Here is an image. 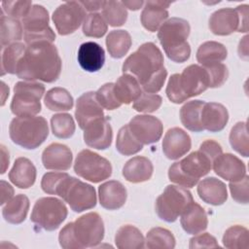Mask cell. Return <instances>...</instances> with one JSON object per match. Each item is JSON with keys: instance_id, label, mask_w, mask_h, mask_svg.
Returning <instances> with one entry per match:
<instances>
[{"instance_id": "obj_1", "label": "cell", "mask_w": 249, "mask_h": 249, "mask_svg": "<svg viewBox=\"0 0 249 249\" xmlns=\"http://www.w3.org/2000/svg\"><path fill=\"white\" fill-rule=\"evenodd\" d=\"M61 67L56 47L51 42L40 41L27 45L18 65L17 76L29 82L40 80L53 83L59 78Z\"/></svg>"}, {"instance_id": "obj_2", "label": "cell", "mask_w": 249, "mask_h": 249, "mask_svg": "<svg viewBox=\"0 0 249 249\" xmlns=\"http://www.w3.org/2000/svg\"><path fill=\"white\" fill-rule=\"evenodd\" d=\"M104 233L101 216L96 212H89L66 224L58 234V241L64 249L96 247L103 240Z\"/></svg>"}, {"instance_id": "obj_3", "label": "cell", "mask_w": 249, "mask_h": 249, "mask_svg": "<svg viewBox=\"0 0 249 249\" xmlns=\"http://www.w3.org/2000/svg\"><path fill=\"white\" fill-rule=\"evenodd\" d=\"M190 31L189 22L180 18H171L160 27L159 41L167 57L173 62L183 63L190 58L191 47L187 42Z\"/></svg>"}, {"instance_id": "obj_4", "label": "cell", "mask_w": 249, "mask_h": 249, "mask_svg": "<svg viewBox=\"0 0 249 249\" xmlns=\"http://www.w3.org/2000/svg\"><path fill=\"white\" fill-rule=\"evenodd\" d=\"M163 54L152 42L142 44L123 64V73L132 75L144 86L163 68Z\"/></svg>"}, {"instance_id": "obj_5", "label": "cell", "mask_w": 249, "mask_h": 249, "mask_svg": "<svg viewBox=\"0 0 249 249\" xmlns=\"http://www.w3.org/2000/svg\"><path fill=\"white\" fill-rule=\"evenodd\" d=\"M213 161V159L198 149L183 160L174 162L168 169V178L179 186L193 188L201 177L209 173Z\"/></svg>"}, {"instance_id": "obj_6", "label": "cell", "mask_w": 249, "mask_h": 249, "mask_svg": "<svg viewBox=\"0 0 249 249\" xmlns=\"http://www.w3.org/2000/svg\"><path fill=\"white\" fill-rule=\"evenodd\" d=\"M11 140L27 150H34L45 142L49 135V126L44 117H17L9 125Z\"/></svg>"}, {"instance_id": "obj_7", "label": "cell", "mask_w": 249, "mask_h": 249, "mask_svg": "<svg viewBox=\"0 0 249 249\" xmlns=\"http://www.w3.org/2000/svg\"><path fill=\"white\" fill-rule=\"evenodd\" d=\"M55 195L62 197L70 208L77 213L93 208L96 205L94 188L80 179L66 174L56 188Z\"/></svg>"}, {"instance_id": "obj_8", "label": "cell", "mask_w": 249, "mask_h": 249, "mask_svg": "<svg viewBox=\"0 0 249 249\" xmlns=\"http://www.w3.org/2000/svg\"><path fill=\"white\" fill-rule=\"evenodd\" d=\"M45 86L37 82H18L14 87V96L10 105L17 117L35 116L41 111V98Z\"/></svg>"}, {"instance_id": "obj_9", "label": "cell", "mask_w": 249, "mask_h": 249, "mask_svg": "<svg viewBox=\"0 0 249 249\" xmlns=\"http://www.w3.org/2000/svg\"><path fill=\"white\" fill-rule=\"evenodd\" d=\"M193 201L194 198L190 191L183 187L168 185L156 199L155 210L160 219L172 223Z\"/></svg>"}, {"instance_id": "obj_10", "label": "cell", "mask_w": 249, "mask_h": 249, "mask_svg": "<svg viewBox=\"0 0 249 249\" xmlns=\"http://www.w3.org/2000/svg\"><path fill=\"white\" fill-rule=\"evenodd\" d=\"M67 213V207L62 200L53 196H46L36 200L30 220L40 230L52 231L59 228L66 219Z\"/></svg>"}, {"instance_id": "obj_11", "label": "cell", "mask_w": 249, "mask_h": 249, "mask_svg": "<svg viewBox=\"0 0 249 249\" xmlns=\"http://www.w3.org/2000/svg\"><path fill=\"white\" fill-rule=\"evenodd\" d=\"M75 173L92 183H99L112 175L111 162L100 155L89 150H82L74 162Z\"/></svg>"}, {"instance_id": "obj_12", "label": "cell", "mask_w": 249, "mask_h": 249, "mask_svg": "<svg viewBox=\"0 0 249 249\" xmlns=\"http://www.w3.org/2000/svg\"><path fill=\"white\" fill-rule=\"evenodd\" d=\"M23 38L27 45L48 41L53 43L55 40V34L49 26V13L41 5H32L29 12L22 18Z\"/></svg>"}, {"instance_id": "obj_13", "label": "cell", "mask_w": 249, "mask_h": 249, "mask_svg": "<svg viewBox=\"0 0 249 249\" xmlns=\"http://www.w3.org/2000/svg\"><path fill=\"white\" fill-rule=\"evenodd\" d=\"M85 18V9L78 1H69L59 5L52 17L59 35H69L75 32Z\"/></svg>"}, {"instance_id": "obj_14", "label": "cell", "mask_w": 249, "mask_h": 249, "mask_svg": "<svg viewBox=\"0 0 249 249\" xmlns=\"http://www.w3.org/2000/svg\"><path fill=\"white\" fill-rule=\"evenodd\" d=\"M127 124L135 138L143 145L158 142L163 131L160 120L150 115H137Z\"/></svg>"}, {"instance_id": "obj_15", "label": "cell", "mask_w": 249, "mask_h": 249, "mask_svg": "<svg viewBox=\"0 0 249 249\" xmlns=\"http://www.w3.org/2000/svg\"><path fill=\"white\" fill-rule=\"evenodd\" d=\"M179 83L188 99L202 93L209 88L207 72L202 66L197 64L187 66L180 74Z\"/></svg>"}, {"instance_id": "obj_16", "label": "cell", "mask_w": 249, "mask_h": 249, "mask_svg": "<svg viewBox=\"0 0 249 249\" xmlns=\"http://www.w3.org/2000/svg\"><path fill=\"white\" fill-rule=\"evenodd\" d=\"M75 118L82 129H85L92 122L104 118L103 109L97 102L94 91L85 92L78 97Z\"/></svg>"}, {"instance_id": "obj_17", "label": "cell", "mask_w": 249, "mask_h": 249, "mask_svg": "<svg viewBox=\"0 0 249 249\" xmlns=\"http://www.w3.org/2000/svg\"><path fill=\"white\" fill-rule=\"evenodd\" d=\"M161 146L164 156L175 160L190 151L192 140L190 135L182 128L172 127L165 132Z\"/></svg>"}, {"instance_id": "obj_18", "label": "cell", "mask_w": 249, "mask_h": 249, "mask_svg": "<svg viewBox=\"0 0 249 249\" xmlns=\"http://www.w3.org/2000/svg\"><path fill=\"white\" fill-rule=\"evenodd\" d=\"M112 139V126L105 117L92 122L84 129V141L90 148L105 150L111 146Z\"/></svg>"}, {"instance_id": "obj_19", "label": "cell", "mask_w": 249, "mask_h": 249, "mask_svg": "<svg viewBox=\"0 0 249 249\" xmlns=\"http://www.w3.org/2000/svg\"><path fill=\"white\" fill-rule=\"evenodd\" d=\"M212 167L219 177L230 182L238 181L246 175L245 163L230 153L219 155L214 160Z\"/></svg>"}, {"instance_id": "obj_20", "label": "cell", "mask_w": 249, "mask_h": 249, "mask_svg": "<svg viewBox=\"0 0 249 249\" xmlns=\"http://www.w3.org/2000/svg\"><path fill=\"white\" fill-rule=\"evenodd\" d=\"M210 31L219 36H227L239 29V15L236 9L224 8L215 11L209 18Z\"/></svg>"}, {"instance_id": "obj_21", "label": "cell", "mask_w": 249, "mask_h": 249, "mask_svg": "<svg viewBox=\"0 0 249 249\" xmlns=\"http://www.w3.org/2000/svg\"><path fill=\"white\" fill-rule=\"evenodd\" d=\"M72 152L66 145L52 143L42 153V163L46 169L68 170L72 164Z\"/></svg>"}, {"instance_id": "obj_22", "label": "cell", "mask_w": 249, "mask_h": 249, "mask_svg": "<svg viewBox=\"0 0 249 249\" xmlns=\"http://www.w3.org/2000/svg\"><path fill=\"white\" fill-rule=\"evenodd\" d=\"M100 205L107 210H117L123 207L126 201V189L119 181L110 180L101 184L98 188Z\"/></svg>"}, {"instance_id": "obj_23", "label": "cell", "mask_w": 249, "mask_h": 249, "mask_svg": "<svg viewBox=\"0 0 249 249\" xmlns=\"http://www.w3.org/2000/svg\"><path fill=\"white\" fill-rule=\"evenodd\" d=\"M229 121L227 108L217 102H205L201 109L200 122L203 130L219 132L225 128Z\"/></svg>"}, {"instance_id": "obj_24", "label": "cell", "mask_w": 249, "mask_h": 249, "mask_svg": "<svg viewBox=\"0 0 249 249\" xmlns=\"http://www.w3.org/2000/svg\"><path fill=\"white\" fill-rule=\"evenodd\" d=\"M170 2L164 1H147L140 16V20L145 29L150 32H156L168 18L167 8Z\"/></svg>"}, {"instance_id": "obj_25", "label": "cell", "mask_w": 249, "mask_h": 249, "mask_svg": "<svg viewBox=\"0 0 249 249\" xmlns=\"http://www.w3.org/2000/svg\"><path fill=\"white\" fill-rule=\"evenodd\" d=\"M180 216L181 226L189 234H198L207 229V214L203 207L195 201L190 203Z\"/></svg>"}, {"instance_id": "obj_26", "label": "cell", "mask_w": 249, "mask_h": 249, "mask_svg": "<svg viewBox=\"0 0 249 249\" xmlns=\"http://www.w3.org/2000/svg\"><path fill=\"white\" fill-rule=\"evenodd\" d=\"M78 62L80 66L88 72L100 70L105 62V52L103 48L95 42L83 43L78 50Z\"/></svg>"}, {"instance_id": "obj_27", "label": "cell", "mask_w": 249, "mask_h": 249, "mask_svg": "<svg viewBox=\"0 0 249 249\" xmlns=\"http://www.w3.org/2000/svg\"><path fill=\"white\" fill-rule=\"evenodd\" d=\"M197 194L202 201L215 206L224 204L228 198L225 183L215 177H207L200 181L197 185Z\"/></svg>"}, {"instance_id": "obj_28", "label": "cell", "mask_w": 249, "mask_h": 249, "mask_svg": "<svg viewBox=\"0 0 249 249\" xmlns=\"http://www.w3.org/2000/svg\"><path fill=\"white\" fill-rule=\"evenodd\" d=\"M36 167L27 158H18L9 172L10 181L19 189H28L36 180Z\"/></svg>"}, {"instance_id": "obj_29", "label": "cell", "mask_w": 249, "mask_h": 249, "mask_svg": "<svg viewBox=\"0 0 249 249\" xmlns=\"http://www.w3.org/2000/svg\"><path fill=\"white\" fill-rule=\"evenodd\" d=\"M153 171V163L148 158L136 156L125 162L123 167V176L130 183H141L148 181Z\"/></svg>"}, {"instance_id": "obj_30", "label": "cell", "mask_w": 249, "mask_h": 249, "mask_svg": "<svg viewBox=\"0 0 249 249\" xmlns=\"http://www.w3.org/2000/svg\"><path fill=\"white\" fill-rule=\"evenodd\" d=\"M114 93L121 104H129L141 95L142 90L132 75L124 73L114 84Z\"/></svg>"}, {"instance_id": "obj_31", "label": "cell", "mask_w": 249, "mask_h": 249, "mask_svg": "<svg viewBox=\"0 0 249 249\" xmlns=\"http://www.w3.org/2000/svg\"><path fill=\"white\" fill-rule=\"evenodd\" d=\"M29 210V199L25 195L18 194L9 200L2 208V215L6 222L14 225L22 223Z\"/></svg>"}, {"instance_id": "obj_32", "label": "cell", "mask_w": 249, "mask_h": 249, "mask_svg": "<svg viewBox=\"0 0 249 249\" xmlns=\"http://www.w3.org/2000/svg\"><path fill=\"white\" fill-rule=\"evenodd\" d=\"M204 103L205 101L203 100H191L181 107L180 120L187 129L194 132L203 131L200 116Z\"/></svg>"}, {"instance_id": "obj_33", "label": "cell", "mask_w": 249, "mask_h": 249, "mask_svg": "<svg viewBox=\"0 0 249 249\" xmlns=\"http://www.w3.org/2000/svg\"><path fill=\"white\" fill-rule=\"evenodd\" d=\"M115 244L120 249H141L145 246V238L139 229L124 225L117 231Z\"/></svg>"}, {"instance_id": "obj_34", "label": "cell", "mask_w": 249, "mask_h": 249, "mask_svg": "<svg viewBox=\"0 0 249 249\" xmlns=\"http://www.w3.org/2000/svg\"><path fill=\"white\" fill-rule=\"evenodd\" d=\"M227 48L216 41L204 42L196 51V60L202 66L222 62L227 58Z\"/></svg>"}, {"instance_id": "obj_35", "label": "cell", "mask_w": 249, "mask_h": 249, "mask_svg": "<svg viewBox=\"0 0 249 249\" xmlns=\"http://www.w3.org/2000/svg\"><path fill=\"white\" fill-rule=\"evenodd\" d=\"M131 44V36L126 30H112L106 37V47L113 58L124 57L129 51Z\"/></svg>"}, {"instance_id": "obj_36", "label": "cell", "mask_w": 249, "mask_h": 249, "mask_svg": "<svg viewBox=\"0 0 249 249\" xmlns=\"http://www.w3.org/2000/svg\"><path fill=\"white\" fill-rule=\"evenodd\" d=\"M26 47L23 43H13L2 49L1 75L17 74L18 65L25 53Z\"/></svg>"}, {"instance_id": "obj_37", "label": "cell", "mask_w": 249, "mask_h": 249, "mask_svg": "<svg viewBox=\"0 0 249 249\" xmlns=\"http://www.w3.org/2000/svg\"><path fill=\"white\" fill-rule=\"evenodd\" d=\"M46 107L51 111H69L74 105V100L70 92L63 88H53L47 91L44 97Z\"/></svg>"}, {"instance_id": "obj_38", "label": "cell", "mask_w": 249, "mask_h": 249, "mask_svg": "<svg viewBox=\"0 0 249 249\" xmlns=\"http://www.w3.org/2000/svg\"><path fill=\"white\" fill-rule=\"evenodd\" d=\"M1 48L17 43L22 38V26L17 18H13L1 12Z\"/></svg>"}, {"instance_id": "obj_39", "label": "cell", "mask_w": 249, "mask_h": 249, "mask_svg": "<svg viewBox=\"0 0 249 249\" xmlns=\"http://www.w3.org/2000/svg\"><path fill=\"white\" fill-rule=\"evenodd\" d=\"M116 149L124 156H132L143 149V144L135 138L128 124H124L120 128L117 134Z\"/></svg>"}, {"instance_id": "obj_40", "label": "cell", "mask_w": 249, "mask_h": 249, "mask_svg": "<svg viewBox=\"0 0 249 249\" xmlns=\"http://www.w3.org/2000/svg\"><path fill=\"white\" fill-rule=\"evenodd\" d=\"M102 17L109 25L122 26L127 19V11L122 1H104Z\"/></svg>"}, {"instance_id": "obj_41", "label": "cell", "mask_w": 249, "mask_h": 249, "mask_svg": "<svg viewBox=\"0 0 249 249\" xmlns=\"http://www.w3.org/2000/svg\"><path fill=\"white\" fill-rule=\"evenodd\" d=\"M147 248H168L172 249L176 245L175 237L172 232L164 228L156 227L151 229L145 239Z\"/></svg>"}, {"instance_id": "obj_42", "label": "cell", "mask_w": 249, "mask_h": 249, "mask_svg": "<svg viewBox=\"0 0 249 249\" xmlns=\"http://www.w3.org/2000/svg\"><path fill=\"white\" fill-rule=\"evenodd\" d=\"M248 230L239 225H234L226 230L223 235V245L229 249H247L249 246Z\"/></svg>"}, {"instance_id": "obj_43", "label": "cell", "mask_w": 249, "mask_h": 249, "mask_svg": "<svg viewBox=\"0 0 249 249\" xmlns=\"http://www.w3.org/2000/svg\"><path fill=\"white\" fill-rule=\"evenodd\" d=\"M230 144L232 149L244 158L249 156V141L246 122L236 123L230 132Z\"/></svg>"}, {"instance_id": "obj_44", "label": "cell", "mask_w": 249, "mask_h": 249, "mask_svg": "<svg viewBox=\"0 0 249 249\" xmlns=\"http://www.w3.org/2000/svg\"><path fill=\"white\" fill-rule=\"evenodd\" d=\"M51 127L53 134L60 139L70 138L75 132V123L70 114H55L51 119Z\"/></svg>"}, {"instance_id": "obj_45", "label": "cell", "mask_w": 249, "mask_h": 249, "mask_svg": "<svg viewBox=\"0 0 249 249\" xmlns=\"http://www.w3.org/2000/svg\"><path fill=\"white\" fill-rule=\"evenodd\" d=\"M108 25L103 17L98 13L86 16L83 22V33L88 37L101 38L107 32Z\"/></svg>"}, {"instance_id": "obj_46", "label": "cell", "mask_w": 249, "mask_h": 249, "mask_svg": "<svg viewBox=\"0 0 249 249\" xmlns=\"http://www.w3.org/2000/svg\"><path fill=\"white\" fill-rule=\"evenodd\" d=\"M95 98L100 106L107 110H115L122 105L114 93V83H107L101 86L95 91Z\"/></svg>"}, {"instance_id": "obj_47", "label": "cell", "mask_w": 249, "mask_h": 249, "mask_svg": "<svg viewBox=\"0 0 249 249\" xmlns=\"http://www.w3.org/2000/svg\"><path fill=\"white\" fill-rule=\"evenodd\" d=\"M162 103L160 95L156 93L144 92L133 102V109L142 113H153L157 111Z\"/></svg>"}, {"instance_id": "obj_48", "label": "cell", "mask_w": 249, "mask_h": 249, "mask_svg": "<svg viewBox=\"0 0 249 249\" xmlns=\"http://www.w3.org/2000/svg\"><path fill=\"white\" fill-rule=\"evenodd\" d=\"M208 75L209 80V88H219L223 86L228 77H229V70L227 66L222 62L212 63L205 66H202Z\"/></svg>"}, {"instance_id": "obj_49", "label": "cell", "mask_w": 249, "mask_h": 249, "mask_svg": "<svg viewBox=\"0 0 249 249\" xmlns=\"http://www.w3.org/2000/svg\"><path fill=\"white\" fill-rule=\"evenodd\" d=\"M32 7L31 1H3L2 12L13 18H24Z\"/></svg>"}, {"instance_id": "obj_50", "label": "cell", "mask_w": 249, "mask_h": 249, "mask_svg": "<svg viewBox=\"0 0 249 249\" xmlns=\"http://www.w3.org/2000/svg\"><path fill=\"white\" fill-rule=\"evenodd\" d=\"M231 197L238 203L247 204L249 201L248 188H249V177L245 175L242 179L234 182H230L229 185Z\"/></svg>"}, {"instance_id": "obj_51", "label": "cell", "mask_w": 249, "mask_h": 249, "mask_svg": "<svg viewBox=\"0 0 249 249\" xmlns=\"http://www.w3.org/2000/svg\"><path fill=\"white\" fill-rule=\"evenodd\" d=\"M179 77H180V74L171 75L168 80L166 90H165L167 98L175 104L183 103L188 99L181 89V86L179 83Z\"/></svg>"}, {"instance_id": "obj_52", "label": "cell", "mask_w": 249, "mask_h": 249, "mask_svg": "<svg viewBox=\"0 0 249 249\" xmlns=\"http://www.w3.org/2000/svg\"><path fill=\"white\" fill-rule=\"evenodd\" d=\"M65 172H48L44 174L41 181L42 190L49 195H55L56 188L61 180L66 176Z\"/></svg>"}, {"instance_id": "obj_53", "label": "cell", "mask_w": 249, "mask_h": 249, "mask_svg": "<svg viewBox=\"0 0 249 249\" xmlns=\"http://www.w3.org/2000/svg\"><path fill=\"white\" fill-rule=\"evenodd\" d=\"M189 247L191 249L196 248H219L216 238L208 232L196 235L190 239Z\"/></svg>"}, {"instance_id": "obj_54", "label": "cell", "mask_w": 249, "mask_h": 249, "mask_svg": "<svg viewBox=\"0 0 249 249\" xmlns=\"http://www.w3.org/2000/svg\"><path fill=\"white\" fill-rule=\"evenodd\" d=\"M167 77V71L163 67L155 77H153L147 84H145L142 88L148 93H156L160 91L165 82Z\"/></svg>"}, {"instance_id": "obj_55", "label": "cell", "mask_w": 249, "mask_h": 249, "mask_svg": "<svg viewBox=\"0 0 249 249\" xmlns=\"http://www.w3.org/2000/svg\"><path fill=\"white\" fill-rule=\"evenodd\" d=\"M199 150L204 152L207 156H209L213 160H215L219 155L223 153V149L221 145L218 142L211 139L205 140L204 142H202L199 146Z\"/></svg>"}, {"instance_id": "obj_56", "label": "cell", "mask_w": 249, "mask_h": 249, "mask_svg": "<svg viewBox=\"0 0 249 249\" xmlns=\"http://www.w3.org/2000/svg\"><path fill=\"white\" fill-rule=\"evenodd\" d=\"M239 15V29L238 32L246 33L248 31V5H239L236 8Z\"/></svg>"}, {"instance_id": "obj_57", "label": "cell", "mask_w": 249, "mask_h": 249, "mask_svg": "<svg viewBox=\"0 0 249 249\" xmlns=\"http://www.w3.org/2000/svg\"><path fill=\"white\" fill-rule=\"evenodd\" d=\"M1 205L7 203L9 200L13 198L14 196V189L13 187L6 181L1 180Z\"/></svg>"}, {"instance_id": "obj_58", "label": "cell", "mask_w": 249, "mask_h": 249, "mask_svg": "<svg viewBox=\"0 0 249 249\" xmlns=\"http://www.w3.org/2000/svg\"><path fill=\"white\" fill-rule=\"evenodd\" d=\"M238 55L244 60H248V36H244L238 45Z\"/></svg>"}, {"instance_id": "obj_59", "label": "cell", "mask_w": 249, "mask_h": 249, "mask_svg": "<svg viewBox=\"0 0 249 249\" xmlns=\"http://www.w3.org/2000/svg\"><path fill=\"white\" fill-rule=\"evenodd\" d=\"M79 2L84 7V9L89 12L98 11L103 7V4H104V1H79Z\"/></svg>"}, {"instance_id": "obj_60", "label": "cell", "mask_w": 249, "mask_h": 249, "mask_svg": "<svg viewBox=\"0 0 249 249\" xmlns=\"http://www.w3.org/2000/svg\"><path fill=\"white\" fill-rule=\"evenodd\" d=\"M10 156L4 145H1V174H4L9 166Z\"/></svg>"}, {"instance_id": "obj_61", "label": "cell", "mask_w": 249, "mask_h": 249, "mask_svg": "<svg viewBox=\"0 0 249 249\" xmlns=\"http://www.w3.org/2000/svg\"><path fill=\"white\" fill-rule=\"evenodd\" d=\"M122 3L124 5L125 8L131 10V11H137L139 10L145 3L142 0H130V1H122Z\"/></svg>"}, {"instance_id": "obj_62", "label": "cell", "mask_w": 249, "mask_h": 249, "mask_svg": "<svg viewBox=\"0 0 249 249\" xmlns=\"http://www.w3.org/2000/svg\"><path fill=\"white\" fill-rule=\"evenodd\" d=\"M1 92H2V103H1V105L3 106L6 102V98L9 96V87L3 81L1 82Z\"/></svg>"}]
</instances>
